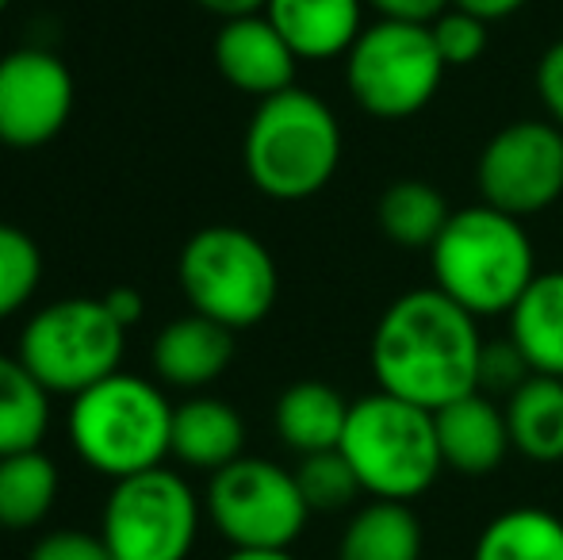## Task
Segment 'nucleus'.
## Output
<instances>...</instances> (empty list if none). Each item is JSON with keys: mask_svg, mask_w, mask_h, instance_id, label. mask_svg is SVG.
I'll list each match as a JSON object with an SVG mask.
<instances>
[{"mask_svg": "<svg viewBox=\"0 0 563 560\" xmlns=\"http://www.w3.org/2000/svg\"><path fill=\"white\" fill-rule=\"evenodd\" d=\"M479 322L441 288L402 292L379 315L368 350L379 392L433 415L479 392Z\"/></svg>", "mask_w": 563, "mask_h": 560, "instance_id": "obj_1", "label": "nucleus"}, {"mask_svg": "<svg viewBox=\"0 0 563 560\" xmlns=\"http://www.w3.org/2000/svg\"><path fill=\"white\" fill-rule=\"evenodd\" d=\"M430 265L433 288L456 299L475 319L510 315L537 277V254L526 223L490 204L452 211L445 231L430 246Z\"/></svg>", "mask_w": 563, "mask_h": 560, "instance_id": "obj_2", "label": "nucleus"}, {"mask_svg": "<svg viewBox=\"0 0 563 560\" xmlns=\"http://www.w3.org/2000/svg\"><path fill=\"white\" fill-rule=\"evenodd\" d=\"M173 411L177 407L154 381L119 369L74 396L66 433L74 453L115 484L162 469L173 457Z\"/></svg>", "mask_w": 563, "mask_h": 560, "instance_id": "obj_3", "label": "nucleus"}, {"mask_svg": "<svg viewBox=\"0 0 563 560\" xmlns=\"http://www.w3.org/2000/svg\"><path fill=\"white\" fill-rule=\"evenodd\" d=\"M245 173L268 200L299 204L319 196L341 165V123L334 108L307 89L265 97L242 142Z\"/></svg>", "mask_w": 563, "mask_h": 560, "instance_id": "obj_4", "label": "nucleus"}, {"mask_svg": "<svg viewBox=\"0 0 563 560\" xmlns=\"http://www.w3.org/2000/svg\"><path fill=\"white\" fill-rule=\"evenodd\" d=\"M338 449L353 464L361 492L372 499L415 503L445 472L433 411L387 392H372L349 404Z\"/></svg>", "mask_w": 563, "mask_h": 560, "instance_id": "obj_5", "label": "nucleus"}, {"mask_svg": "<svg viewBox=\"0 0 563 560\" xmlns=\"http://www.w3.org/2000/svg\"><path fill=\"white\" fill-rule=\"evenodd\" d=\"M177 281L196 315L227 330L257 327L280 296V273L257 234L242 227H203L185 242Z\"/></svg>", "mask_w": 563, "mask_h": 560, "instance_id": "obj_6", "label": "nucleus"}, {"mask_svg": "<svg viewBox=\"0 0 563 560\" xmlns=\"http://www.w3.org/2000/svg\"><path fill=\"white\" fill-rule=\"evenodd\" d=\"M126 327L104 299L69 296L46 304L23 322L15 358L38 376L51 396H81L85 388L119 373Z\"/></svg>", "mask_w": 563, "mask_h": 560, "instance_id": "obj_7", "label": "nucleus"}, {"mask_svg": "<svg viewBox=\"0 0 563 560\" xmlns=\"http://www.w3.org/2000/svg\"><path fill=\"white\" fill-rule=\"evenodd\" d=\"M445 69L430 23L379 20L345 54L349 97L376 120L418 116L438 97Z\"/></svg>", "mask_w": 563, "mask_h": 560, "instance_id": "obj_8", "label": "nucleus"}, {"mask_svg": "<svg viewBox=\"0 0 563 560\" xmlns=\"http://www.w3.org/2000/svg\"><path fill=\"white\" fill-rule=\"evenodd\" d=\"M200 495L180 472L150 469L115 480L104 510L100 538L112 560H188L200 538Z\"/></svg>", "mask_w": 563, "mask_h": 560, "instance_id": "obj_9", "label": "nucleus"}, {"mask_svg": "<svg viewBox=\"0 0 563 560\" xmlns=\"http://www.w3.org/2000/svg\"><path fill=\"white\" fill-rule=\"evenodd\" d=\"M203 507L230 549H291L311 518L296 472L265 457H238L211 472Z\"/></svg>", "mask_w": 563, "mask_h": 560, "instance_id": "obj_10", "label": "nucleus"}, {"mask_svg": "<svg viewBox=\"0 0 563 560\" xmlns=\"http://www.w3.org/2000/svg\"><path fill=\"white\" fill-rule=\"evenodd\" d=\"M483 204L506 216H537L563 196V131L552 120H518L483 146L475 162Z\"/></svg>", "mask_w": 563, "mask_h": 560, "instance_id": "obj_11", "label": "nucleus"}, {"mask_svg": "<svg viewBox=\"0 0 563 560\" xmlns=\"http://www.w3.org/2000/svg\"><path fill=\"white\" fill-rule=\"evenodd\" d=\"M74 112V74L54 51L20 46L0 58V142L15 150L46 146Z\"/></svg>", "mask_w": 563, "mask_h": 560, "instance_id": "obj_12", "label": "nucleus"}, {"mask_svg": "<svg viewBox=\"0 0 563 560\" xmlns=\"http://www.w3.org/2000/svg\"><path fill=\"white\" fill-rule=\"evenodd\" d=\"M216 66L219 74L250 97H276L296 85V51L284 43L265 12L223 20L216 35Z\"/></svg>", "mask_w": 563, "mask_h": 560, "instance_id": "obj_13", "label": "nucleus"}, {"mask_svg": "<svg viewBox=\"0 0 563 560\" xmlns=\"http://www.w3.org/2000/svg\"><path fill=\"white\" fill-rule=\"evenodd\" d=\"M230 361H234V330L203 315L173 319L154 338V373L169 388H208L227 373Z\"/></svg>", "mask_w": 563, "mask_h": 560, "instance_id": "obj_14", "label": "nucleus"}, {"mask_svg": "<svg viewBox=\"0 0 563 560\" xmlns=\"http://www.w3.org/2000/svg\"><path fill=\"white\" fill-rule=\"evenodd\" d=\"M433 419H438L441 461L460 476H490L514 449L506 411H498L483 392L441 407Z\"/></svg>", "mask_w": 563, "mask_h": 560, "instance_id": "obj_15", "label": "nucleus"}, {"mask_svg": "<svg viewBox=\"0 0 563 560\" xmlns=\"http://www.w3.org/2000/svg\"><path fill=\"white\" fill-rule=\"evenodd\" d=\"M265 15L299 62L341 58L364 31V0H268Z\"/></svg>", "mask_w": 563, "mask_h": 560, "instance_id": "obj_16", "label": "nucleus"}, {"mask_svg": "<svg viewBox=\"0 0 563 560\" xmlns=\"http://www.w3.org/2000/svg\"><path fill=\"white\" fill-rule=\"evenodd\" d=\"M245 449V422L227 399L192 396L173 411V457L192 472H219Z\"/></svg>", "mask_w": 563, "mask_h": 560, "instance_id": "obj_17", "label": "nucleus"}, {"mask_svg": "<svg viewBox=\"0 0 563 560\" xmlns=\"http://www.w3.org/2000/svg\"><path fill=\"white\" fill-rule=\"evenodd\" d=\"M510 342L529 369L563 381V273H537L510 307Z\"/></svg>", "mask_w": 563, "mask_h": 560, "instance_id": "obj_18", "label": "nucleus"}, {"mask_svg": "<svg viewBox=\"0 0 563 560\" xmlns=\"http://www.w3.org/2000/svg\"><path fill=\"white\" fill-rule=\"evenodd\" d=\"M273 419H276L280 441L288 449H296L299 457L327 453V449H338L341 433H345L349 404L330 384L299 381L280 392Z\"/></svg>", "mask_w": 563, "mask_h": 560, "instance_id": "obj_19", "label": "nucleus"}, {"mask_svg": "<svg viewBox=\"0 0 563 560\" xmlns=\"http://www.w3.org/2000/svg\"><path fill=\"white\" fill-rule=\"evenodd\" d=\"M426 538L410 503L372 499L345 523L338 560H422Z\"/></svg>", "mask_w": 563, "mask_h": 560, "instance_id": "obj_20", "label": "nucleus"}, {"mask_svg": "<svg viewBox=\"0 0 563 560\" xmlns=\"http://www.w3.org/2000/svg\"><path fill=\"white\" fill-rule=\"evenodd\" d=\"M510 446L537 464L563 461V381L533 373L506 404Z\"/></svg>", "mask_w": 563, "mask_h": 560, "instance_id": "obj_21", "label": "nucleus"}, {"mask_svg": "<svg viewBox=\"0 0 563 560\" xmlns=\"http://www.w3.org/2000/svg\"><path fill=\"white\" fill-rule=\"evenodd\" d=\"M58 464L43 449L0 457V530L23 534L46 523L58 503Z\"/></svg>", "mask_w": 563, "mask_h": 560, "instance_id": "obj_22", "label": "nucleus"}, {"mask_svg": "<svg viewBox=\"0 0 563 560\" xmlns=\"http://www.w3.org/2000/svg\"><path fill=\"white\" fill-rule=\"evenodd\" d=\"M51 433V392L20 358L0 353V457L38 449Z\"/></svg>", "mask_w": 563, "mask_h": 560, "instance_id": "obj_23", "label": "nucleus"}, {"mask_svg": "<svg viewBox=\"0 0 563 560\" xmlns=\"http://www.w3.org/2000/svg\"><path fill=\"white\" fill-rule=\"evenodd\" d=\"M472 560H563V518L544 507H514L479 530Z\"/></svg>", "mask_w": 563, "mask_h": 560, "instance_id": "obj_24", "label": "nucleus"}, {"mask_svg": "<svg viewBox=\"0 0 563 560\" xmlns=\"http://www.w3.org/2000/svg\"><path fill=\"white\" fill-rule=\"evenodd\" d=\"M379 227L384 234L395 242V246L407 250H430L438 242V234L445 231L449 223V204L430 180H395V185L384 188L379 196Z\"/></svg>", "mask_w": 563, "mask_h": 560, "instance_id": "obj_25", "label": "nucleus"}, {"mask_svg": "<svg viewBox=\"0 0 563 560\" xmlns=\"http://www.w3.org/2000/svg\"><path fill=\"white\" fill-rule=\"evenodd\" d=\"M43 281V254L20 227L0 223V322L31 304Z\"/></svg>", "mask_w": 563, "mask_h": 560, "instance_id": "obj_26", "label": "nucleus"}, {"mask_svg": "<svg viewBox=\"0 0 563 560\" xmlns=\"http://www.w3.org/2000/svg\"><path fill=\"white\" fill-rule=\"evenodd\" d=\"M296 480L311 510H341L361 495V480H356L353 464L341 457V449L307 453L296 469Z\"/></svg>", "mask_w": 563, "mask_h": 560, "instance_id": "obj_27", "label": "nucleus"}, {"mask_svg": "<svg viewBox=\"0 0 563 560\" xmlns=\"http://www.w3.org/2000/svg\"><path fill=\"white\" fill-rule=\"evenodd\" d=\"M433 43L445 66H472L487 51V20L464 12V8H445L438 20L430 23Z\"/></svg>", "mask_w": 563, "mask_h": 560, "instance_id": "obj_28", "label": "nucleus"}, {"mask_svg": "<svg viewBox=\"0 0 563 560\" xmlns=\"http://www.w3.org/2000/svg\"><path fill=\"white\" fill-rule=\"evenodd\" d=\"M529 361L521 358L518 345L506 338L498 345H483V358H479V388L487 392H518L521 384L529 381Z\"/></svg>", "mask_w": 563, "mask_h": 560, "instance_id": "obj_29", "label": "nucleus"}, {"mask_svg": "<svg viewBox=\"0 0 563 560\" xmlns=\"http://www.w3.org/2000/svg\"><path fill=\"white\" fill-rule=\"evenodd\" d=\"M27 560H112L104 538L85 530H51L31 546Z\"/></svg>", "mask_w": 563, "mask_h": 560, "instance_id": "obj_30", "label": "nucleus"}, {"mask_svg": "<svg viewBox=\"0 0 563 560\" xmlns=\"http://www.w3.org/2000/svg\"><path fill=\"white\" fill-rule=\"evenodd\" d=\"M537 92L549 120L563 131V39H556L537 62Z\"/></svg>", "mask_w": 563, "mask_h": 560, "instance_id": "obj_31", "label": "nucleus"}, {"mask_svg": "<svg viewBox=\"0 0 563 560\" xmlns=\"http://www.w3.org/2000/svg\"><path fill=\"white\" fill-rule=\"evenodd\" d=\"M376 8L384 20H407V23H433L452 0H364Z\"/></svg>", "mask_w": 563, "mask_h": 560, "instance_id": "obj_32", "label": "nucleus"}, {"mask_svg": "<svg viewBox=\"0 0 563 560\" xmlns=\"http://www.w3.org/2000/svg\"><path fill=\"white\" fill-rule=\"evenodd\" d=\"M108 304V311L115 315L123 327H134V322L142 319V311H146V299H142L139 288H126V284H119V288H112L108 296H100Z\"/></svg>", "mask_w": 563, "mask_h": 560, "instance_id": "obj_33", "label": "nucleus"}, {"mask_svg": "<svg viewBox=\"0 0 563 560\" xmlns=\"http://www.w3.org/2000/svg\"><path fill=\"white\" fill-rule=\"evenodd\" d=\"M529 0H452V8H464V12L479 15V20H506V15L521 12Z\"/></svg>", "mask_w": 563, "mask_h": 560, "instance_id": "obj_34", "label": "nucleus"}, {"mask_svg": "<svg viewBox=\"0 0 563 560\" xmlns=\"http://www.w3.org/2000/svg\"><path fill=\"white\" fill-rule=\"evenodd\" d=\"M200 8H208L211 15H223V20H238V15H257L265 12L268 0H196Z\"/></svg>", "mask_w": 563, "mask_h": 560, "instance_id": "obj_35", "label": "nucleus"}, {"mask_svg": "<svg viewBox=\"0 0 563 560\" xmlns=\"http://www.w3.org/2000/svg\"><path fill=\"white\" fill-rule=\"evenodd\" d=\"M223 560H296L291 549H230Z\"/></svg>", "mask_w": 563, "mask_h": 560, "instance_id": "obj_36", "label": "nucleus"}, {"mask_svg": "<svg viewBox=\"0 0 563 560\" xmlns=\"http://www.w3.org/2000/svg\"><path fill=\"white\" fill-rule=\"evenodd\" d=\"M8 4H12V0H0V12H4V8H8Z\"/></svg>", "mask_w": 563, "mask_h": 560, "instance_id": "obj_37", "label": "nucleus"}]
</instances>
